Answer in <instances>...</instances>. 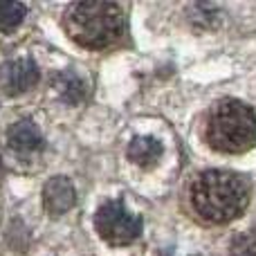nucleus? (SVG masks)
<instances>
[{
  "label": "nucleus",
  "mask_w": 256,
  "mask_h": 256,
  "mask_svg": "<svg viewBox=\"0 0 256 256\" xmlns=\"http://www.w3.org/2000/svg\"><path fill=\"white\" fill-rule=\"evenodd\" d=\"M250 202V184L230 171H204L191 186V204L207 222H230L245 212Z\"/></svg>",
  "instance_id": "f257e3e1"
},
{
  "label": "nucleus",
  "mask_w": 256,
  "mask_h": 256,
  "mask_svg": "<svg viewBox=\"0 0 256 256\" xmlns=\"http://www.w3.org/2000/svg\"><path fill=\"white\" fill-rule=\"evenodd\" d=\"M66 32L81 48L104 50L115 45L124 34V12L115 2H72L63 14Z\"/></svg>",
  "instance_id": "f03ea898"
},
{
  "label": "nucleus",
  "mask_w": 256,
  "mask_h": 256,
  "mask_svg": "<svg viewBox=\"0 0 256 256\" xmlns=\"http://www.w3.org/2000/svg\"><path fill=\"white\" fill-rule=\"evenodd\" d=\"M204 135L220 153H245L256 144V112L238 99H222L209 112Z\"/></svg>",
  "instance_id": "7ed1b4c3"
},
{
  "label": "nucleus",
  "mask_w": 256,
  "mask_h": 256,
  "mask_svg": "<svg viewBox=\"0 0 256 256\" xmlns=\"http://www.w3.org/2000/svg\"><path fill=\"white\" fill-rule=\"evenodd\" d=\"M94 227L106 243L128 245L140 238L142 218L128 212L124 200H108L94 214Z\"/></svg>",
  "instance_id": "20e7f679"
},
{
  "label": "nucleus",
  "mask_w": 256,
  "mask_h": 256,
  "mask_svg": "<svg viewBox=\"0 0 256 256\" xmlns=\"http://www.w3.org/2000/svg\"><path fill=\"white\" fill-rule=\"evenodd\" d=\"M38 66L32 58H14V61H7L4 66H0V88H2V92L12 94V97L32 90L38 84Z\"/></svg>",
  "instance_id": "39448f33"
},
{
  "label": "nucleus",
  "mask_w": 256,
  "mask_h": 256,
  "mask_svg": "<svg viewBox=\"0 0 256 256\" xmlns=\"http://www.w3.org/2000/svg\"><path fill=\"white\" fill-rule=\"evenodd\" d=\"M7 144L14 153L22 155V158H27V155H36L45 148L43 135H40L38 126H36L32 120H20L9 128L7 130Z\"/></svg>",
  "instance_id": "423d86ee"
},
{
  "label": "nucleus",
  "mask_w": 256,
  "mask_h": 256,
  "mask_svg": "<svg viewBox=\"0 0 256 256\" xmlns=\"http://www.w3.org/2000/svg\"><path fill=\"white\" fill-rule=\"evenodd\" d=\"M76 202V191L72 186V182L63 176H56L52 180H48V184L43 186V204L48 209V214L52 216H63L66 212H70Z\"/></svg>",
  "instance_id": "0eeeda50"
},
{
  "label": "nucleus",
  "mask_w": 256,
  "mask_h": 256,
  "mask_svg": "<svg viewBox=\"0 0 256 256\" xmlns=\"http://www.w3.org/2000/svg\"><path fill=\"white\" fill-rule=\"evenodd\" d=\"M164 155V146L158 137H148V135H140L132 137L128 144V160L135 162L137 166H155L160 162V158Z\"/></svg>",
  "instance_id": "6e6552de"
},
{
  "label": "nucleus",
  "mask_w": 256,
  "mask_h": 256,
  "mask_svg": "<svg viewBox=\"0 0 256 256\" xmlns=\"http://www.w3.org/2000/svg\"><path fill=\"white\" fill-rule=\"evenodd\" d=\"M52 88L58 94V99L63 104H70V106H76L86 97V81L72 70L58 72L52 79Z\"/></svg>",
  "instance_id": "1a4fd4ad"
},
{
  "label": "nucleus",
  "mask_w": 256,
  "mask_h": 256,
  "mask_svg": "<svg viewBox=\"0 0 256 256\" xmlns=\"http://www.w3.org/2000/svg\"><path fill=\"white\" fill-rule=\"evenodd\" d=\"M27 7L18 0H0V32H12L25 20Z\"/></svg>",
  "instance_id": "9d476101"
},
{
  "label": "nucleus",
  "mask_w": 256,
  "mask_h": 256,
  "mask_svg": "<svg viewBox=\"0 0 256 256\" xmlns=\"http://www.w3.org/2000/svg\"><path fill=\"white\" fill-rule=\"evenodd\" d=\"M230 256H256V230L243 234L232 243Z\"/></svg>",
  "instance_id": "9b49d317"
}]
</instances>
